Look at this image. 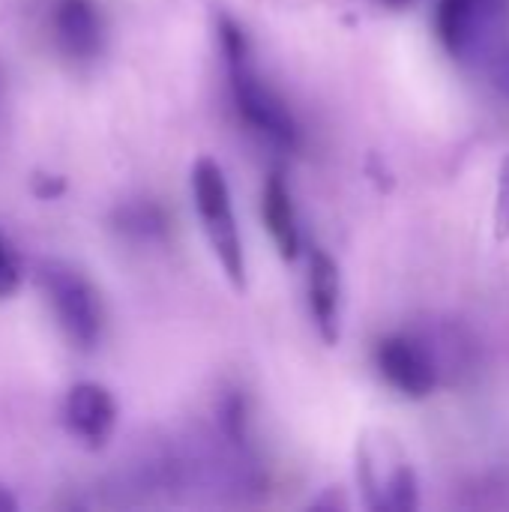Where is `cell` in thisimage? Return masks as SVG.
<instances>
[{"instance_id": "obj_1", "label": "cell", "mask_w": 509, "mask_h": 512, "mask_svg": "<svg viewBox=\"0 0 509 512\" xmlns=\"http://www.w3.org/2000/svg\"><path fill=\"white\" fill-rule=\"evenodd\" d=\"M219 39H222V51L228 57V72H231V90H234V102L240 117L255 126L261 135H267L273 144L294 150L300 144V126L291 114V108L282 102V96L255 72L252 60H249V39L246 33L231 21V18H219Z\"/></svg>"}, {"instance_id": "obj_2", "label": "cell", "mask_w": 509, "mask_h": 512, "mask_svg": "<svg viewBox=\"0 0 509 512\" xmlns=\"http://www.w3.org/2000/svg\"><path fill=\"white\" fill-rule=\"evenodd\" d=\"M192 198L201 216V228L225 276L231 279L237 291H246V255H243V240H240V228L234 219V207H231V189H228L222 168L207 156L192 165Z\"/></svg>"}, {"instance_id": "obj_3", "label": "cell", "mask_w": 509, "mask_h": 512, "mask_svg": "<svg viewBox=\"0 0 509 512\" xmlns=\"http://www.w3.org/2000/svg\"><path fill=\"white\" fill-rule=\"evenodd\" d=\"M42 288L66 339L78 348H93L102 336L99 291L75 267L57 261L42 267Z\"/></svg>"}, {"instance_id": "obj_4", "label": "cell", "mask_w": 509, "mask_h": 512, "mask_svg": "<svg viewBox=\"0 0 509 512\" xmlns=\"http://www.w3.org/2000/svg\"><path fill=\"white\" fill-rule=\"evenodd\" d=\"M360 483L366 489L369 507L375 510H414L417 507L414 471L399 459L396 447L384 441L360 444Z\"/></svg>"}, {"instance_id": "obj_5", "label": "cell", "mask_w": 509, "mask_h": 512, "mask_svg": "<svg viewBox=\"0 0 509 512\" xmlns=\"http://www.w3.org/2000/svg\"><path fill=\"white\" fill-rule=\"evenodd\" d=\"M378 369L384 381L408 399H426L438 384L429 351L408 336H387L378 345Z\"/></svg>"}, {"instance_id": "obj_6", "label": "cell", "mask_w": 509, "mask_h": 512, "mask_svg": "<svg viewBox=\"0 0 509 512\" xmlns=\"http://www.w3.org/2000/svg\"><path fill=\"white\" fill-rule=\"evenodd\" d=\"M63 423L75 441L90 450H99L111 441L117 426V405L102 384L84 381L66 393L63 402Z\"/></svg>"}, {"instance_id": "obj_7", "label": "cell", "mask_w": 509, "mask_h": 512, "mask_svg": "<svg viewBox=\"0 0 509 512\" xmlns=\"http://www.w3.org/2000/svg\"><path fill=\"white\" fill-rule=\"evenodd\" d=\"M51 30L57 45L69 57H96L102 48L105 24L93 0H57L51 12Z\"/></svg>"}, {"instance_id": "obj_8", "label": "cell", "mask_w": 509, "mask_h": 512, "mask_svg": "<svg viewBox=\"0 0 509 512\" xmlns=\"http://www.w3.org/2000/svg\"><path fill=\"white\" fill-rule=\"evenodd\" d=\"M501 0H441L438 3V33L450 54L462 57L480 36V30L495 18Z\"/></svg>"}, {"instance_id": "obj_9", "label": "cell", "mask_w": 509, "mask_h": 512, "mask_svg": "<svg viewBox=\"0 0 509 512\" xmlns=\"http://www.w3.org/2000/svg\"><path fill=\"white\" fill-rule=\"evenodd\" d=\"M339 300H342L339 267L327 252L315 249L312 270H309V303H312L315 324H318L324 342H330V345L339 339Z\"/></svg>"}, {"instance_id": "obj_10", "label": "cell", "mask_w": 509, "mask_h": 512, "mask_svg": "<svg viewBox=\"0 0 509 512\" xmlns=\"http://www.w3.org/2000/svg\"><path fill=\"white\" fill-rule=\"evenodd\" d=\"M264 225L285 261H294L300 255V228H297V213L291 204V192L282 180V174H270L264 183Z\"/></svg>"}, {"instance_id": "obj_11", "label": "cell", "mask_w": 509, "mask_h": 512, "mask_svg": "<svg viewBox=\"0 0 509 512\" xmlns=\"http://www.w3.org/2000/svg\"><path fill=\"white\" fill-rule=\"evenodd\" d=\"M495 237H509V156L501 165V183H498V201H495Z\"/></svg>"}, {"instance_id": "obj_12", "label": "cell", "mask_w": 509, "mask_h": 512, "mask_svg": "<svg viewBox=\"0 0 509 512\" xmlns=\"http://www.w3.org/2000/svg\"><path fill=\"white\" fill-rule=\"evenodd\" d=\"M18 279H21V273H18V264H15V258H12V252L6 249V243L0 240V297H9V294H15V288H18Z\"/></svg>"}, {"instance_id": "obj_13", "label": "cell", "mask_w": 509, "mask_h": 512, "mask_svg": "<svg viewBox=\"0 0 509 512\" xmlns=\"http://www.w3.org/2000/svg\"><path fill=\"white\" fill-rule=\"evenodd\" d=\"M492 75H495V84L509 96V48L492 60Z\"/></svg>"}, {"instance_id": "obj_14", "label": "cell", "mask_w": 509, "mask_h": 512, "mask_svg": "<svg viewBox=\"0 0 509 512\" xmlns=\"http://www.w3.org/2000/svg\"><path fill=\"white\" fill-rule=\"evenodd\" d=\"M15 507H18V504H15V498H12V495H9V492L0 486V512H12Z\"/></svg>"}, {"instance_id": "obj_15", "label": "cell", "mask_w": 509, "mask_h": 512, "mask_svg": "<svg viewBox=\"0 0 509 512\" xmlns=\"http://www.w3.org/2000/svg\"><path fill=\"white\" fill-rule=\"evenodd\" d=\"M387 6H393V9H402V6H408V3H414V0H384Z\"/></svg>"}]
</instances>
